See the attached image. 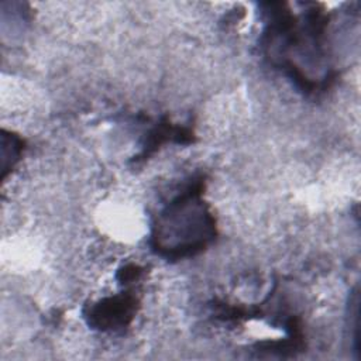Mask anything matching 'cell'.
Here are the masks:
<instances>
[{"mask_svg":"<svg viewBox=\"0 0 361 361\" xmlns=\"http://www.w3.org/2000/svg\"><path fill=\"white\" fill-rule=\"evenodd\" d=\"M264 31L261 47L265 58L305 93L326 90L334 80L329 65L326 28L329 16L319 4H305L300 16L281 1L261 4Z\"/></svg>","mask_w":361,"mask_h":361,"instance_id":"obj_1","label":"cell"},{"mask_svg":"<svg viewBox=\"0 0 361 361\" xmlns=\"http://www.w3.org/2000/svg\"><path fill=\"white\" fill-rule=\"evenodd\" d=\"M203 182L193 180L159 212L151 231L152 251L179 261L203 252L217 237L214 214L203 200Z\"/></svg>","mask_w":361,"mask_h":361,"instance_id":"obj_2","label":"cell"},{"mask_svg":"<svg viewBox=\"0 0 361 361\" xmlns=\"http://www.w3.org/2000/svg\"><path fill=\"white\" fill-rule=\"evenodd\" d=\"M137 309V296L133 292H121L86 306L83 317L92 329L100 331H118L133 322Z\"/></svg>","mask_w":361,"mask_h":361,"instance_id":"obj_3","label":"cell"},{"mask_svg":"<svg viewBox=\"0 0 361 361\" xmlns=\"http://www.w3.org/2000/svg\"><path fill=\"white\" fill-rule=\"evenodd\" d=\"M141 274H142V268H141V267H138V265H135V264H128V265H124L123 268H120L117 278H118V281H120L121 283H126V285H127V283H130V282L138 281L140 276H141Z\"/></svg>","mask_w":361,"mask_h":361,"instance_id":"obj_4","label":"cell"}]
</instances>
